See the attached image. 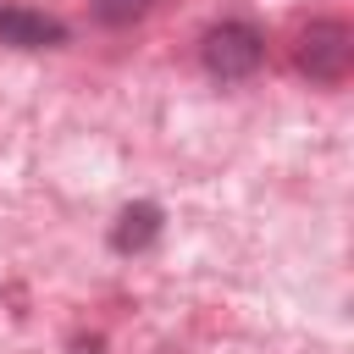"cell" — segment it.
Instances as JSON below:
<instances>
[{"mask_svg":"<svg viewBox=\"0 0 354 354\" xmlns=\"http://www.w3.org/2000/svg\"><path fill=\"white\" fill-rule=\"evenodd\" d=\"M293 61H299V72H304L310 83L337 88V83L348 77V66H354V33H348L343 22H310V28L299 33Z\"/></svg>","mask_w":354,"mask_h":354,"instance_id":"cell-1","label":"cell"},{"mask_svg":"<svg viewBox=\"0 0 354 354\" xmlns=\"http://www.w3.org/2000/svg\"><path fill=\"white\" fill-rule=\"evenodd\" d=\"M260 61H266V44H260V33H254L249 22H221V28L205 33V66H210L216 77L238 83V77H249Z\"/></svg>","mask_w":354,"mask_h":354,"instance_id":"cell-2","label":"cell"},{"mask_svg":"<svg viewBox=\"0 0 354 354\" xmlns=\"http://www.w3.org/2000/svg\"><path fill=\"white\" fill-rule=\"evenodd\" d=\"M66 39V22L44 17V11H28V6H0V44H17V50H50Z\"/></svg>","mask_w":354,"mask_h":354,"instance_id":"cell-3","label":"cell"},{"mask_svg":"<svg viewBox=\"0 0 354 354\" xmlns=\"http://www.w3.org/2000/svg\"><path fill=\"white\" fill-rule=\"evenodd\" d=\"M155 238H160V205H149V199L127 205V210L116 216V227H111V249H122V254H138V249H149Z\"/></svg>","mask_w":354,"mask_h":354,"instance_id":"cell-4","label":"cell"},{"mask_svg":"<svg viewBox=\"0 0 354 354\" xmlns=\"http://www.w3.org/2000/svg\"><path fill=\"white\" fill-rule=\"evenodd\" d=\"M149 6H155V0H94V17H100L105 28H127V22H138Z\"/></svg>","mask_w":354,"mask_h":354,"instance_id":"cell-5","label":"cell"}]
</instances>
